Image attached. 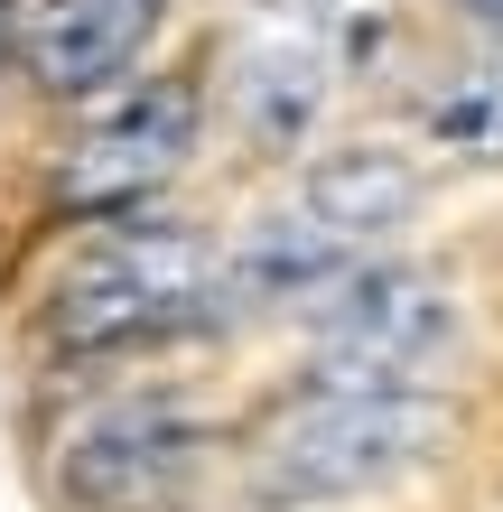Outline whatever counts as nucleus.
I'll return each instance as SVG.
<instances>
[{
    "mask_svg": "<svg viewBox=\"0 0 503 512\" xmlns=\"http://www.w3.org/2000/svg\"><path fill=\"white\" fill-rule=\"evenodd\" d=\"M420 205V168L392 140H345L327 159H308L271 205H252L243 233L224 243V298L243 308H289V298H327L345 289L382 243L410 224Z\"/></svg>",
    "mask_w": 503,
    "mask_h": 512,
    "instance_id": "f257e3e1",
    "label": "nucleus"
},
{
    "mask_svg": "<svg viewBox=\"0 0 503 512\" xmlns=\"http://www.w3.org/2000/svg\"><path fill=\"white\" fill-rule=\"evenodd\" d=\"M215 308H224V252L196 224L122 215L56 270L38 326L66 354H140V345H168L187 326H205Z\"/></svg>",
    "mask_w": 503,
    "mask_h": 512,
    "instance_id": "f03ea898",
    "label": "nucleus"
},
{
    "mask_svg": "<svg viewBox=\"0 0 503 512\" xmlns=\"http://www.w3.org/2000/svg\"><path fill=\"white\" fill-rule=\"evenodd\" d=\"M448 401H382V391H299L252 447V494L261 503H354L401 475H420L448 447Z\"/></svg>",
    "mask_w": 503,
    "mask_h": 512,
    "instance_id": "7ed1b4c3",
    "label": "nucleus"
},
{
    "mask_svg": "<svg viewBox=\"0 0 503 512\" xmlns=\"http://www.w3.org/2000/svg\"><path fill=\"white\" fill-rule=\"evenodd\" d=\"M457 345V289L420 261H364L308 308V391H382L420 401Z\"/></svg>",
    "mask_w": 503,
    "mask_h": 512,
    "instance_id": "20e7f679",
    "label": "nucleus"
},
{
    "mask_svg": "<svg viewBox=\"0 0 503 512\" xmlns=\"http://www.w3.org/2000/svg\"><path fill=\"white\" fill-rule=\"evenodd\" d=\"M196 131H205L196 75H131L122 94H103L94 122L66 140V159H56V205H66V215H94V224L150 215V196L187 168Z\"/></svg>",
    "mask_w": 503,
    "mask_h": 512,
    "instance_id": "39448f33",
    "label": "nucleus"
},
{
    "mask_svg": "<svg viewBox=\"0 0 503 512\" xmlns=\"http://www.w3.org/2000/svg\"><path fill=\"white\" fill-rule=\"evenodd\" d=\"M215 447V419H205L187 391H112L56 438V485L84 512H159Z\"/></svg>",
    "mask_w": 503,
    "mask_h": 512,
    "instance_id": "423d86ee",
    "label": "nucleus"
},
{
    "mask_svg": "<svg viewBox=\"0 0 503 512\" xmlns=\"http://www.w3.org/2000/svg\"><path fill=\"white\" fill-rule=\"evenodd\" d=\"M336 56H345V0H252L243 38H233V131H243L261 159H289L308 149L317 112L336 94Z\"/></svg>",
    "mask_w": 503,
    "mask_h": 512,
    "instance_id": "0eeeda50",
    "label": "nucleus"
},
{
    "mask_svg": "<svg viewBox=\"0 0 503 512\" xmlns=\"http://www.w3.org/2000/svg\"><path fill=\"white\" fill-rule=\"evenodd\" d=\"M168 0H19V75L38 94H122L131 66L150 56Z\"/></svg>",
    "mask_w": 503,
    "mask_h": 512,
    "instance_id": "6e6552de",
    "label": "nucleus"
},
{
    "mask_svg": "<svg viewBox=\"0 0 503 512\" xmlns=\"http://www.w3.org/2000/svg\"><path fill=\"white\" fill-rule=\"evenodd\" d=\"M420 122H429L438 149H457V159H503V47L476 56V66H457L420 103Z\"/></svg>",
    "mask_w": 503,
    "mask_h": 512,
    "instance_id": "1a4fd4ad",
    "label": "nucleus"
},
{
    "mask_svg": "<svg viewBox=\"0 0 503 512\" xmlns=\"http://www.w3.org/2000/svg\"><path fill=\"white\" fill-rule=\"evenodd\" d=\"M466 10H476V28H485V38L503 47V0H466Z\"/></svg>",
    "mask_w": 503,
    "mask_h": 512,
    "instance_id": "9d476101",
    "label": "nucleus"
},
{
    "mask_svg": "<svg viewBox=\"0 0 503 512\" xmlns=\"http://www.w3.org/2000/svg\"><path fill=\"white\" fill-rule=\"evenodd\" d=\"M0 38H19V0H0Z\"/></svg>",
    "mask_w": 503,
    "mask_h": 512,
    "instance_id": "9b49d317",
    "label": "nucleus"
}]
</instances>
